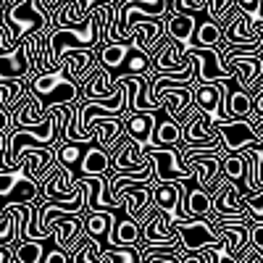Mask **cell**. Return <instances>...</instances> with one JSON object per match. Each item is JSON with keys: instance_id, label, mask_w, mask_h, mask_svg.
<instances>
[{"instance_id": "cell-44", "label": "cell", "mask_w": 263, "mask_h": 263, "mask_svg": "<svg viewBox=\"0 0 263 263\" xmlns=\"http://www.w3.org/2000/svg\"><path fill=\"white\" fill-rule=\"evenodd\" d=\"M0 8H6V0H0Z\"/></svg>"}, {"instance_id": "cell-6", "label": "cell", "mask_w": 263, "mask_h": 263, "mask_svg": "<svg viewBox=\"0 0 263 263\" xmlns=\"http://www.w3.org/2000/svg\"><path fill=\"white\" fill-rule=\"evenodd\" d=\"M34 197H40V187L21 168L0 171V211H3L6 205L32 203Z\"/></svg>"}, {"instance_id": "cell-24", "label": "cell", "mask_w": 263, "mask_h": 263, "mask_svg": "<svg viewBox=\"0 0 263 263\" xmlns=\"http://www.w3.org/2000/svg\"><path fill=\"white\" fill-rule=\"evenodd\" d=\"M142 237V229L135 218H119L114 224V234H111V245L108 248H126V245H137V239Z\"/></svg>"}, {"instance_id": "cell-42", "label": "cell", "mask_w": 263, "mask_h": 263, "mask_svg": "<svg viewBox=\"0 0 263 263\" xmlns=\"http://www.w3.org/2000/svg\"><path fill=\"white\" fill-rule=\"evenodd\" d=\"M255 29H258V34H260V48H263V21H260V24H255Z\"/></svg>"}, {"instance_id": "cell-36", "label": "cell", "mask_w": 263, "mask_h": 263, "mask_svg": "<svg viewBox=\"0 0 263 263\" xmlns=\"http://www.w3.org/2000/svg\"><path fill=\"white\" fill-rule=\"evenodd\" d=\"M250 98H253V114L255 116H263V79H260V84L255 87V92Z\"/></svg>"}, {"instance_id": "cell-34", "label": "cell", "mask_w": 263, "mask_h": 263, "mask_svg": "<svg viewBox=\"0 0 263 263\" xmlns=\"http://www.w3.org/2000/svg\"><path fill=\"white\" fill-rule=\"evenodd\" d=\"M248 245L263 255V221H250L248 227Z\"/></svg>"}, {"instance_id": "cell-10", "label": "cell", "mask_w": 263, "mask_h": 263, "mask_svg": "<svg viewBox=\"0 0 263 263\" xmlns=\"http://www.w3.org/2000/svg\"><path fill=\"white\" fill-rule=\"evenodd\" d=\"M61 66H63V71L69 79H74L79 87H84L87 82L92 79V74L100 69L98 66V53L95 50H66L61 55Z\"/></svg>"}, {"instance_id": "cell-13", "label": "cell", "mask_w": 263, "mask_h": 263, "mask_svg": "<svg viewBox=\"0 0 263 263\" xmlns=\"http://www.w3.org/2000/svg\"><path fill=\"white\" fill-rule=\"evenodd\" d=\"M227 71H232L234 82L239 90L245 92H255V87L260 84V58L258 55H248V58H229L227 63H221Z\"/></svg>"}, {"instance_id": "cell-35", "label": "cell", "mask_w": 263, "mask_h": 263, "mask_svg": "<svg viewBox=\"0 0 263 263\" xmlns=\"http://www.w3.org/2000/svg\"><path fill=\"white\" fill-rule=\"evenodd\" d=\"M40 263H69V253H66V250H58V248L45 250V255H42Z\"/></svg>"}, {"instance_id": "cell-2", "label": "cell", "mask_w": 263, "mask_h": 263, "mask_svg": "<svg viewBox=\"0 0 263 263\" xmlns=\"http://www.w3.org/2000/svg\"><path fill=\"white\" fill-rule=\"evenodd\" d=\"M0 21H3V27L8 29V34L16 45H21L29 34H34L40 29H48V32L53 29V13L37 11L32 6V0H18V3L3 8Z\"/></svg>"}, {"instance_id": "cell-5", "label": "cell", "mask_w": 263, "mask_h": 263, "mask_svg": "<svg viewBox=\"0 0 263 263\" xmlns=\"http://www.w3.org/2000/svg\"><path fill=\"white\" fill-rule=\"evenodd\" d=\"M213 132L218 135L224 153H242V150H263V137L255 132L250 119H229L213 121Z\"/></svg>"}, {"instance_id": "cell-14", "label": "cell", "mask_w": 263, "mask_h": 263, "mask_svg": "<svg viewBox=\"0 0 263 263\" xmlns=\"http://www.w3.org/2000/svg\"><path fill=\"white\" fill-rule=\"evenodd\" d=\"M50 237H53V242L58 250H66V253H71L77 245H79V239L84 234L82 229V216H61L55 218V221L50 224Z\"/></svg>"}, {"instance_id": "cell-20", "label": "cell", "mask_w": 263, "mask_h": 263, "mask_svg": "<svg viewBox=\"0 0 263 263\" xmlns=\"http://www.w3.org/2000/svg\"><path fill=\"white\" fill-rule=\"evenodd\" d=\"M195 27H197L195 13H171V16H166V37H171L174 42H179L184 50L190 48Z\"/></svg>"}, {"instance_id": "cell-21", "label": "cell", "mask_w": 263, "mask_h": 263, "mask_svg": "<svg viewBox=\"0 0 263 263\" xmlns=\"http://www.w3.org/2000/svg\"><path fill=\"white\" fill-rule=\"evenodd\" d=\"M221 116H224V121H229V119H250L253 116V98H250V92L239 90V87L229 90V95L221 100Z\"/></svg>"}, {"instance_id": "cell-33", "label": "cell", "mask_w": 263, "mask_h": 263, "mask_svg": "<svg viewBox=\"0 0 263 263\" xmlns=\"http://www.w3.org/2000/svg\"><path fill=\"white\" fill-rule=\"evenodd\" d=\"M142 263H179V253L171 250H153V253H140Z\"/></svg>"}, {"instance_id": "cell-22", "label": "cell", "mask_w": 263, "mask_h": 263, "mask_svg": "<svg viewBox=\"0 0 263 263\" xmlns=\"http://www.w3.org/2000/svg\"><path fill=\"white\" fill-rule=\"evenodd\" d=\"M153 205L158 211L177 216L179 208V182H166V184H153Z\"/></svg>"}, {"instance_id": "cell-29", "label": "cell", "mask_w": 263, "mask_h": 263, "mask_svg": "<svg viewBox=\"0 0 263 263\" xmlns=\"http://www.w3.org/2000/svg\"><path fill=\"white\" fill-rule=\"evenodd\" d=\"M121 74H126V77H137V74H150L153 71V66H150V53H145V50H140L137 45H132L129 42V53H126V58H124V63H121ZM119 74V77H121Z\"/></svg>"}, {"instance_id": "cell-39", "label": "cell", "mask_w": 263, "mask_h": 263, "mask_svg": "<svg viewBox=\"0 0 263 263\" xmlns=\"http://www.w3.org/2000/svg\"><path fill=\"white\" fill-rule=\"evenodd\" d=\"M250 124L255 126V132L263 137V116H255V114H253V116H250Z\"/></svg>"}, {"instance_id": "cell-32", "label": "cell", "mask_w": 263, "mask_h": 263, "mask_svg": "<svg viewBox=\"0 0 263 263\" xmlns=\"http://www.w3.org/2000/svg\"><path fill=\"white\" fill-rule=\"evenodd\" d=\"M242 203H245V211H248L250 221H263V190L250 195V197H245Z\"/></svg>"}, {"instance_id": "cell-19", "label": "cell", "mask_w": 263, "mask_h": 263, "mask_svg": "<svg viewBox=\"0 0 263 263\" xmlns=\"http://www.w3.org/2000/svg\"><path fill=\"white\" fill-rule=\"evenodd\" d=\"M87 192V213L90 211H111L108 208V177H77Z\"/></svg>"}, {"instance_id": "cell-12", "label": "cell", "mask_w": 263, "mask_h": 263, "mask_svg": "<svg viewBox=\"0 0 263 263\" xmlns=\"http://www.w3.org/2000/svg\"><path fill=\"white\" fill-rule=\"evenodd\" d=\"M211 208H213V218H248L242 192L234 182H227L211 197Z\"/></svg>"}, {"instance_id": "cell-11", "label": "cell", "mask_w": 263, "mask_h": 263, "mask_svg": "<svg viewBox=\"0 0 263 263\" xmlns=\"http://www.w3.org/2000/svg\"><path fill=\"white\" fill-rule=\"evenodd\" d=\"M40 195L45 200H71L77 195V174L71 168L55 166L45 179L40 182Z\"/></svg>"}, {"instance_id": "cell-23", "label": "cell", "mask_w": 263, "mask_h": 263, "mask_svg": "<svg viewBox=\"0 0 263 263\" xmlns=\"http://www.w3.org/2000/svg\"><path fill=\"white\" fill-rule=\"evenodd\" d=\"M95 53H98V66H103L108 71H116V69H121V63L129 53V42H108V45L100 42Z\"/></svg>"}, {"instance_id": "cell-28", "label": "cell", "mask_w": 263, "mask_h": 263, "mask_svg": "<svg viewBox=\"0 0 263 263\" xmlns=\"http://www.w3.org/2000/svg\"><path fill=\"white\" fill-rule=\"evenodd\" d=\"M8 248L13 250V263H40L45 255L42 239H13Z\"/></svg>"}, {"instance_id": "cell-1", "label": "cell", "mask_w": 263, "mask_h": 263, "mask_svg": "<svg viewBox=\"0 0 263 263\" xmlns=\"http://www.w3.org/2000/svg\"><path fill=\"white\" fill-rule=\"evenodd\" d=\"M27 90L34 100H40L42 111H48L53 105H74L82 100V87L66 77L63 66L53 71H42L27 79Z\"/></svg>"}, {"instance_id": "cell-4", "label": "cell", "mask_w": 263, "mask_h": 263, "mask_svg": "<svg viewBox=\"0 0 263 263\" xmlns=\"http://www.w3.org/2000/svg\"><path fill=\"white\" fill-rule=\"evenodd\" d=\"M140 150L153 163V184L166 182H195V171L179 163V147H158V145H140Z\"/></svg>"}, {"instance_id": "cell-25", "label": "cell", "mask_w": 263, "mask_h": 263, "mask_svg": "<svg viewBox=\"0 0 263 263\" xmlns=\"http://www.w3.org/2000/svg\"><path fill=\"white\" fill-rule=\"evenodd\" d=\"M224 42V34H221V27L216 21H203V24L195 27V34L190 40V48H221Z\"/></svg>"}, {"instance_id": "cell-40", "label": "cell", "mask_w": 263, "mask_h": 263, "mask_svg": "<svg viewBox=\"0 0 263 263\" xmlns=\"http://www.w3.org/2000/svg\"><path fill=\"white\" fill-rule=\"evenodd\" d=\"M218 263H239L237 258H232V255H227L224 250H218Z\"/></svg>"}, {"instance_id": "cell-31", "label": "cell", "mask_w": 263, "mask_h": 263, "mask_svg": "<svg viewBox=\"0 0 263 263\" xmlns=\"http://www.w3.org/2000/svg\"><path fill=\"white\" fill-rule=\"evenodd\" d=\"M100 250L111 258V263H142L135 245H126V248H105V245H100Z\"/></svg>"}, {"instance_id": "cell-17", "label": "cell", "mask_w": 263, "mask_h": 263, "mask_svg": "<svg viewBox=\"0 0 263 263\" xmlns=\"http://www.w3.org/2000/svg\"><path fill=\"white\" fill-rule=\"evenodd\" d=\"M79 174L77 177H111V153H108L105 147L90 142L84 147V156L79 161Z\"/></svg>"}, {"instance_id": "cell-37", "label": "cell", "mask_w": 263, "mask_h": 263, "mask_svg": "<svg viewBox=\"0 0 263 263\" xmlns=\"http://www.w3.org/2000/svg\"><path fill=\"white\" fill-rule=\"evenodd\" d=\"M179 263H203V253H179Z\"/></svg>"}, {"instance_id": "cell-16", "label": "cell", "mask_w": 263, "mask_h": 263, "mask_svg": "<svg viewBox=\"0 0 263 263\" xmlns=\"http://www.w3.org/2000/svg\"><path fill=\"white\" fill-rule=\"evenodd\" d=\"M121 124H124V135L126 137H132L140 145H150L153 142V132H156V124H158V111L124 114Z\"/></svg>"}, {"instance_id": "cell-8", "label": "cell", "mask_w": 263, "mask_h": 263, "mask_svg": "<svg viewBox=\"0 0 263 263\" xmlns=\"http://www.w3.org/2000/svg\"><path fill=\"white\" fill-rule=\"evenodd\" d=\"M108 153H111V171L114 174H132V171H140L147 163V156L140 150V142L126 137L124 132Z\"/></svg>"}, {"instance_id": "cell-43", "label": "cell", "mask_w": 263, "mask_h": 263, "mask_svg": "<svg viewBox=\"0 0 263 263\" xmlns=\"http://www.w3.org/2000/svg\"><path fill=\"white\" fill-rule=\"evenodd\" d=\"M260 77H263V58H260Z\"/></svg>"}, {"instance_id": "cell-38", "label": "cell", "mask_w": 263, "mask_h": 263, "mask_svg": "<svg viewBox=\"0 0 263 263\" xmlns=\"http://www.w3.org/2000/svg\"><path fill=\"white\" fill-rule=\"evenodd\" d=\"M0 263H13V250L6 245V248H0Z\"/></svg>"}, {"instance_id": "cell-15", "label": "cell", "mask_w": 263, "mask_h": 263, "mask_svg": "<svg viewBox=\"0 0 263 263\" xmlns=\"http://www.w3.org/2000/svg\"><path fill=\"white\" fill-rule=\"evenodd\" d=\"M29 77H32V63H29L24 42L18 48H13L11 53H0V82H8V79L24 82Z\"/></svg>"}, {"instance_id": "cell-7", "label": "cell", "mask_w": 263, "mask_h": 263, "mask_svg": "<svg viewBox=\"0 0 263 263\" xmlns=\"http://www.w3.org/2000/svg\"><path fill=\"white\" fill-rule=\"evenodd\" d=\"M184 55L195 63V82L208 84V82H234L232 71H227L218 61V48H187Z\"/></svg>"}, {"instance_id": "cell-27", "label": "cell", "mask_w": 263, "mask_h": 263, "mask_svg": "<svg viewBox=\"0 0 263 263\" xmlns=\"http://www.w3.org/2000/svg\"><path fill=\"white\" fill-rule=\"evenodd\" d=\"M182 140V126L174 121V119H158L156 132H153V142L150 145H158V147H179Z\"/></svg>"}, {"instance_id": "cell-26", "label": "cell", "mask_w": 263, "mask_h": 263, "mask_svg": "<svg viewBox=\"0 0 263 263\" xmlns=\"http://www.w3.org/2000/svg\"><path fill=\"white\" fill-rule=\"evenodd\" d=\"M84 142H66V140H61L55 147H53V161H55V166H63V168H77L79 166V161H82V156H84Z\"/></svg>"}, {"instance_id": "cell-18", "label": "cell", "mask_w": 263, "mask_h": 263, "mask_svg": "<svg viewBox=\"0 0 263 263\" xmlns=\"http://www.w3.org/2000/svg\"><path fill=\"white\" fill-rule=\"evenodd\" d=\"M114 211H90L82 216V229L87 237H92L95 242L111 245V234H114Z\"/></svg>"}, {"instance_id": "cell-41", "label": "cell", "mask_w": 263, "mask_h": 263, "mask_svg": "<svg viewBox=\"0 0 263 263\" xmlns=\"http://www.w3.org/2000/svg\"><path fill=\"white\" fill-rule=\"evenodd\" d=\"M258 184L263 190V156H260V166H258Z\"/></svg>"}, {"instance_id": "cell-9", "label": "cell", "mask_w": 263, "mask_h": 263, "mask_svg": "<svg viewBox=\"0 0 263 263\" xmlns=\"http://www.w3.org/2000/svg\"><path fill=\"white\" fill-rule=\"evenodd\" d=\"M232 82H208V84H195L192 105L211 119V121H224L221 116V100L229 95Z\"/></svg>"}, {"instance_id": "cell-30", "label": "cell", "mask_w": 263, "mask_h": 263, "mask_svg": "<svg viewBox=\"0 0 263 263\" xmlns=\"http://www.w3.org/2000/svg\"><path fill=\"white\" fill-rule=\"evenodd\" d=\"M242 174H245V158H242V153H224V156H221V177H227L229 182L239 184Z\"/></svg>"}, {"instance_id": "cell-3", "label": "cell", "mask_w": 263, "mask_h": 263, "mask_svg": "<svg viewBox=\"0 0 263 263\" xmlns=\"http://www.w3.org/2000/svg\"><path fill=\"white\" fill-rule=\"evenodd\" d=\"M171 227L179 237L182 253H203L208 248H224V239L211 229L208 218H179L171 216Z\"/></svg>"}]
</instances>
